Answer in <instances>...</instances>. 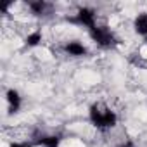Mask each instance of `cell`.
<instances>
[{"label": "cell", "mask_w": 147, "mask_h": 147, "mask_svg": "<svg viewBox=\"0 0 147 147\" xmlns=\"http://www.w3.org/2000/svg\"><path fill=\"white\" fill-rule=\"evenodd\" d=\"M42 40H43L42 31H40V30H35V31H31V33L26 35V38H24V45H26L28 49H35V47H38V45L42 43Z\"/></svg>", "instance_id": "obj_9"}, {"label": "cell", "mask_w": 147, "mask_h": 147, "mask_svg": "<svg viewBox=\"0 0 147 147\" xmlns=\"http://www.w3.org/2000/svg\"><path fill=\"white\" fill-rule=\"evenodd\" d=\"M9 147H36V142H11Z\"/></svg>", "instance_id": "obj_10"}, {"label": "cell", "mask_w": 147, "mask_h": 147, "mask_svg": "<svg viewBox=\"0 0 147 147\" xmlns=\"http://www.w3.org/2000/svg\"><path fill=\"white\" fill-rule=\"evenodd\" d=\"M35 142H36V147H59L62 142V137L61 135H43L36 138Z\"/></svg>", "instance_id": "obj_7"}, {"label": "cell", "mask_w": 147, "mask_h": 147, "mask_svg": "<svg viewBox=\"0 0 147 147\" xmlns=\"http://www.w3.org/2000/svg\"><path fill=\"white\" fill-rule=\"evenodd\" d=\"M88 35H90L92 42L97 43L102 49H113L118 43V38H116L114 31L109 26H104V24H97L95 28H92L88 31Z\"/></svg>", "instance_id": "obj_3"}, {"label": "cell", "mask_w": 147, "mask_h": 147, "mask_svg": "<svg viewBox=\"0 0 147 147\" xmlns=\"http://www.w3.org/2000/svg\"><path fill=\"white\" fill-rule=\"evenodd\" d=\"M5 102H7V111H9V114H11V116H12V114H18L19 109H21V106H23V97H21L19 90L9 88V90L5 92Z\"/></svg>", "instance_id": "obj_4"}, {"label": "cell", "mask_w": 147, "mask_h": 147, "mask_svg": "<svg viewBox=\"0 0 147 147\" xmlns=\"http://www.w3.org/2000/svg\"><path fill=\"white\" fill-rule=\"evenodd\" d=\"M133 31L147 38V12H138L133 19Z\"/></svg>", "instance_id": "obj_6"}, {"label": "cell", "mask_w": 147, "mask_h": 147, "mask_svg": "<svg viewBox=\"0 0 147 147\" xmlns=\"http://www.w3.org/2000/svg\"><path fill=\"white\" fill-rule=\"evenodd\" d=\"M28 9L35 18H42V16H45L49 4L43 2V0H31V2H28Z\"/></svg>", "instance_id": "obj_8"}, {"label": "cell", "mask_w": 147, "mask_h": 147, "mask_svg": "<svg viewBox=\"0 0 147 147\" xmlns=\"http://www.w3.org/2000/svg\"><path fill=\"white\" fill-rule=\"evenodd\" d=\"M88 119L100 131L111 130V128H114L118 125V114L109 106H106L104 102L90 104V107H88Z\"/></svg>", "instance_id": "obj_1"}, {"label": "cell", "mask_w": 147, "mask_h": 147, "mask_svg": "<svg viewBox=\"0 0 147 147\" xmlns=\"http://www.w3.org/2000/svg\"><path fill=\"white\" fill-rule=\"evenodd\" d=\"M62 50L69 55V57H85L88 54V49L80 42V40H69L64 43Z\"/></svg>", "instance_id": "obj_5"}, {"label": "cell", "mask_w": 147, "mask_h": 147, "mask_svg": "<svg viewBox=\"0 0 147 147\" xmlns=\"http://www.w3.org/2000/svg\"><path fill=\"white\" fill-rule=\"evenodd\" d=\"M66 21L71 24H76L80 28H87L90 31L92 28L97 26V11L92 7H80L73 16L66 18Z\"/></svg>", "instance_id": "obj_2"}, {"label": "cell", "mask_w": 147, "mask_h": 147, "mask_svg": "<svg viewBox=\"0 0 147 147\" xmlns=\"http://www.w3.org/2000/svg\"><path fill=\"white\" fill-rule=\"evenodd\" d=\"M144 42H145V45H147V38H144Z\"/></svg>", "instance_id": "obj_12"}, {"label": "cell", "mask_w": 147, "mask_h": 147, "mask_svg": "<svg viewBox=\"0 0 147 147\" xmlns=\"http://www.w3.org/2000/svg\"><path fill=\"white\" fill-rule=\"evenodd\" d=\"M118 147H137V144H135V140H131V138H126V140H123Z\"/></svg>", "instance_id": "obj_11"}]
</instances>
